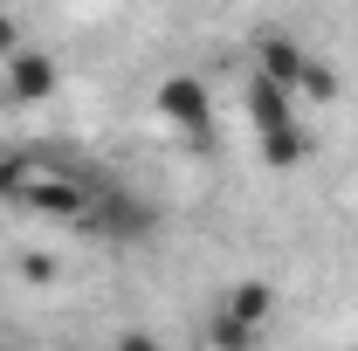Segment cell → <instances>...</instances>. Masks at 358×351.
Masks as SVG:
<instances>
[{
  "instance_id": "obj_7",
  "label": "cell",
  "mask_w": 358,
  "mask_h": 351,
  "mask_svg": "<svg viewBox=\"0 0 358 351\" xmlns=\"http://www.w3.org/2000/svg\"><path fill=\"white\" fill-rule=\"evenodd\" d=\"M303 62H310V55H303V48L289 42V35H262V48H255V69H262V76H275L282 89H296Z\"/></svg>"
},
{
  "instance_id": "obj_2",
  "label": "cell",
  "mask_w": 358,
  "mask_h": 351,
  "mask_svg": "<svg viewBox=\"0 0 358 351\" xmlns=\"http://www.w3.org/2000/svg\"><path fill=\"white\" fill-rule=\"evenodd\" d=\"M152 103H159V117H166L186 145H200V152L214 145V96H207V83H200V76H166Z\"/></svg>"
},
{
  "instance_id": "obj_5",
  "label": "cell",
  "mask_w": 358,
  "mask_h": 351,
  "mask_svg": "<svg viewBox=\"0 0 358 351\" xmlns=\"http://www.w3.org/2000/svg\"><path fill=\"white\" fill-rule=\"evenodd\" d=\"M90 200H96V186H83V179H69V173L28 179V193H21V207H35L42 220H69V227L90 214Z\"/></svg>"
},
{
  "instance_id": "obj_9",
  "label": "cell",
  "mask_w": 358,
  "mask_h": 351,
  "mask_svg": "<svg viewBox=\"0 0 358 351\" xmlns=\"http://www.w3.org/2000/svg\"><path fill=\"white\" fill-rule=\"evenodd\" d=\"M296 96H310V103H331V96H338V69H331V62H303V76H296Z\"/></svg>"
},
{
  "instance_id": "obj_1",
  "label": "cell",
  "mask_w": 358,
  "mask_h": 351,
  "mask_svg": "<svg viewBox=\"0 0 358 351\" xmlns=\"http://www.w3.org/2000/svg\"><path fill=\"white\" fill-rule=\"evenodd\" d=\"M248 124H255V152H262V166L275 173H289V166H303V152H310V131H303V117H296V89H282L275 76H248Z\"/></svg>"
},
{
  "instance_id": "obj_10",
  "label": "cell",
  "mask_w": 358,
  "mask_h": 351,
  "mask_svg": "<svg viewBox=\"0 0 358 351\" xmlns=\"http://www.w3.org/2000/svg\"><path fill=\"white\" fill-rule=\"evenodd\" d=\"M28 179H35L28 159H0V207H7V200H21V193H28Z\"/></svg>"
},
{
  "instance_id": "obj_6",
  "label": "cell",
  "mask_w": 358,
  "mask_h": 351,
  "mask_svg": "<svg viewBox=\"0 0 358 351\" xmlns=\"http://www.w3.org/2000/svg\"><path fill=\"white\" fill-rule=\"evenodd\" d=\"M221 310H234L241 324H255V331H262L268 317H275V282H262V275H241V282H227Z\"/></svg>"
},
{
  "instance_id": "obj_8",
  "label": "cell",
  "mask_w": 358,
  "mask_h": 351,
  "mask_svg": "<svg viewBox=\"0 0 358 351\" xmlns=\"http://www.w3.org/2000/svg\"><path fill=\"white\" fill-rule=\"evenodd\" d=\"M207 345H221V351H241V345H255V324H241L234 310H214V324H207Z\"/></svg>"
},
{
  "instance_id": "obj_11",
  "label": "cell",
  "mask_w": 358,
  "mask_h": 351,
  "mask_svg": "<svg viewBox=\"0 0 358 351\" xmlns=\"http://www.w3.org/2000/svg\"><path fill=\"white\" fill-rule=\"evenodd\" d=\"M14 48H21V28H14V21H7V14H0V62H7V55H14Z\"/></svg>"
},
{
  "instance_id": "obj_4",
  "label": "cell",
  "mask_w": 358,
  "mask_h": 351,
  "mask_svg": "<svg viewBox=\"0 0 358 351\" xmlns=\"http://www.w3.org/2000/svg\"><path fill=\"white\" fill-rule=\"evenodd\" d=\"M0 76H7V96H14V103H48V96H55V83H62L55 55H48V48H28V42L0 62Z\"/></svg>"
},
{
  "instance_id": "obj_3",
  "label": "cell",
  "mask_w": 358,
  "mask_h": 351,
  "mask_svg": "<svg viewBox=\"0 0 358 351\" xmlns=\"http://www.w3.org/2000/svg\"><path fill=\"white\" fill-rule=\"evenodd\" d=\"M152 220H159V214H152L138 193H124V186H96V200H90V214L76 220V227L103 234V241H145Z\"/></svg>"
}]
</instances>
